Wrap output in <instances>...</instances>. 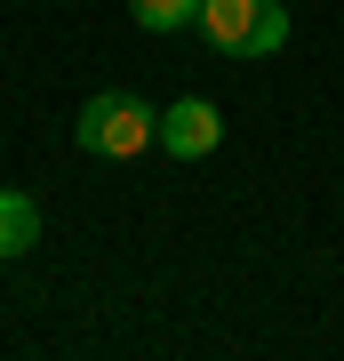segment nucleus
Listing matches in <instances>:
<instances>
[{
    "mask_svg": "<svg viewBox=\"0 0 344 361\" xmlns=\"http://www.w3.org/2000/svg\"><path fill=\"white\" fill-rule=\"evenodd\" d=\"M72 145L96 161H136L160 145V104H144L136 89H104L72 113Z\"/></svg>",
    "mask_w": 344,
    "mask_h": 361,
    "instance_id": "f257e3e1",
    "label": "nucleus"
},
{
    "mask_svg": "<svg viewBox=\"0 0 344 361\" xmlns=\"http://www.w3.org/2000/svg\"><path fill=\"white\" fill-rule=\"evenodd\" d=\"M200 40L217 56H281L288 8L281 0H200Z\"/></svg>",
    "mask_w": 344,
    "mask_h": 361,
    "instance_id": "f03ea898",
    "label": "nucleus"
},
{
    "mask_svg": "<svg viewBox=\"0 0 344 361\" xmlns=\"http://www.w3.org/2000/svg\"><path fill=\"white\" fill-rule=\"evenodd\" d=\"M224 145V113L208 97H177V104H160V153L168 161H208Z\"/></svg>",
    "mask_w": 344,
    "mask_h": 361,
    "instance_id": "7ed1b4c3",
    "label": "nucleus"
},
{
    "mask_svg": "<svg viewBox=\"0 0 344 361\" xmlns=\"http://www.w3.org/2000/svg\"><path fill=\"white\" fill-rule=\"evenodd\" d=\"M32 241H40V209H32V193H0V265L25 257Z\"/></svg>",
    "mask_w": 344,
    "mask_h": 361,
    "instance_id": "20e7f679",
    "label": "nucleus"
},
{
    "mask_svg": "<svg viewBox=\"0 0 344 361\" xmlns=\"http://www.w3.org/2000/svg\"><path fill=\"white\" fill-rule=\"evenodd\" d=\"M128 16L144 32H192L200 25V0H128Z\"/></svg>",
    "mask_w": 344,
    "mask_h": 361,
    "instance_id": "39448f33",
    "label": "nucleus"
}]
</instances>
